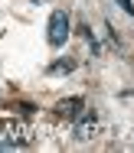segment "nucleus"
Segmentation results:
<instances>
[{"label": "nucleus", "instance_id": "f257e3e1", "mask_svg": "<svg viewBox=\"0 0 134 153\" xmlns=\"http://www.w3.org/2000/svg\"><path fill=\"white\" fill-rule=\"evenodd\" d=\"M0 140L10 147V150H16V147H30V127L20 121H3L0 124Z\"/></svg>", "mask_w": 134, "mask_h": 153}, {"label": "nucleus", "instance_id": "39448f33", "mask_svg": "<svg viewBox=\"0 0 134 153\" xmlns=\"http://www.w3.org/2000/svg\"><path fill=\"white\" fill-rule=\"evenodd\" d=\"M72 68H75V62H72V59H59V62H52L46 72H49V75H69Z\"/></svg>", "mask_w": 134, "mask_h": 153}, {"label": "nucleus", "instance_id": "6e6552de", "mask_svg": "<svg viewBox=\"0 0 134 153\" xmlns=\"http://www.w3.org/2000/svg\"><path fill=\"white\" fill-rule=\"evenodd\" d=\"M16 108H20V114H36V104H26V101H20Z\"/></svg>", "mask_w": 134, "mask_h": 153}, {"label": "nucleus", "instance_id": "7ed1b4c3", "mask_svg": "<svg viewBox=\"0 0 134 153\" xmlns=\"http://www.w3.org/2000/svg\"><path fill=\"white\" fill-rule=\"evenodd\" d=\"M95 130H98V121H95V114L82 111V114L75 117V140H92V137H95Z\"/></svg>", "mask_w": 134, "mask_h": 153}, {"label": "nucleus", "instance_id": "20e7f679", "mask_svg": "<svg viewBox=\"0 0 134 153\" xmlns=\"http://www.w3.org/2000/svg\"><path fill=\"white\" fill-rule=\"evenodd\" d=\"M82 111H85V101H82V98H62V101L56 104V114H59V117H69V121H75Z\"/></svg>", "mask_w": 134, "mask_h": 153}, {"label": "nucleus", "instance_id": "1a4fd4ad", "mask_svg": "<svg viewBox=\"0 0 134 153\" xmlns=\"http://www.w3.org/2000/svg\"><path fill=\"white\" fill-rule=\"evenodd\" d=\"M30 3H46V0H30Z\"/></svg>", "mask_w": 134, "mask_h": 153}, {"label": "nucleus", "instance_id": "423d86ee", "mask_svg": "<svg viewBox=\"0 0 134 153\" xmlns=\"http://www.w3.org/2000/svg\"><path fill=\"white\" fill-rule=\"evenodd\" d=\"M82 36H85V42H88V46H92V52H95V56H98V52H101V46H98V39H95V36H92V30H88V26H82Z\"/></svg>", "mask_w": 134, "mask_h": 153}, {"label": "nucleus", "instance_id": "0eeeda50", "mask_svg": "<svg viewBox=\"0 0 134 153\" xmlns=\"http://www.w3.org/2000/svg\"><path fill=\"white\" fill-rule=\"evenodd\" d=\"M115 3H118V7H121L128 16H134V3H131V0H115Z\"/></svg>", "mask_w": 134, "mask_h": 153}, {"label": "nucleus", "instance_id": "f03ea898", "mask_svg": "<svg viewBox=\"0 0 134 153\" xmlns=\"http://www.w3.org/2000/svg\"><path fill=\"white\" fill-rule=\"evenodd\" d=\"M46 39H49L52 49H62V46H66V39H69V13H66V10H56V13L49 16Z\"/></svg>", "mask_w": 134, "mask_h": 153}]
</instances>
